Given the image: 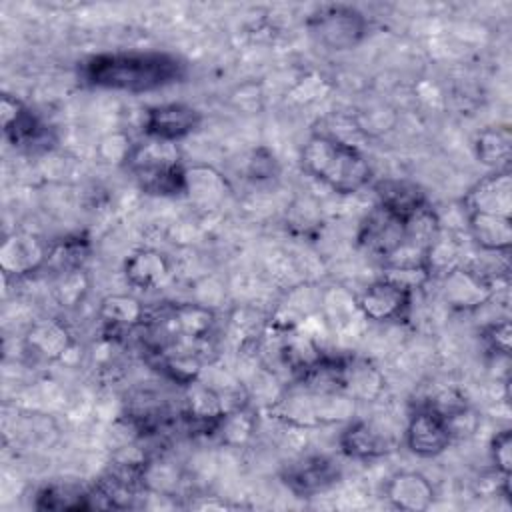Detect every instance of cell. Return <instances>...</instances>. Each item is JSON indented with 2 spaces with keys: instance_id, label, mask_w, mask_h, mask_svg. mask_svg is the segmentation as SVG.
Returning <instances> with one entry per match:
<instances>
[{
  "instance_id": "1",
  "label": "cell",
  "mask_w": 512,
  "mask_h": 512,
  "mask_svg": "<svg viewBox=\"0 0 512 512\" xmlns=\"http://www.w3.org/2000/svg\"><path fill=\"white\" fill-rule=\"evenodd\" d=\"M82 80L92 88L114 92H152L186 76V64L168 52L118 50L102 52L80 64Z\"/></svg>"
},
{
  "instance_id": "2",
  "label": "cell",
  "mask_w": 512,
  "mask_h": 512,
  "mask_svg": "<svg viewBox=\"0 0 512 512\" xmlns=\"http://www.w3.org/2000/svg\"><path fill=\"white\" fill-rule=\"evenodd\" d=\"M302 168L336 194H356L372 180L368 158L332 134H312L300 150Z\"/></svg>"
},
{
  "instance_id": "3",
  "label": "cell",
  "mask_w": 512,
  "mask_h": 512,
  "mask_svg": "<svg viewBox=\"0 0 512 512\" xmlns=\"http://www.w3.org/2000/svg\"><path fill=\"white\" fill-rule=\"evenodd\" d=\"M126 168L146 194L154 196H178L188 190L186 168L182 166L178 146L148 138L142 144H134Z\"/></svg>"
},
{
  "instance_id": "4",
  "label": "cell",
  "mask_w": 512,
  "mask_h": 512,
  "mask_svg": "<svg viewBox=\"0 0 512 512\" xmlns=\"http://www.w3.org/2000/svg\"><path fill=\"white\" fill-rule=\"evenodd\" d=\"M302 392H294L280 400L278 416L294 426L312 428L322 424H334L352 414L354 400L332 390L314 388L302 384Z\"/></svg>"
},
{
  "instance_id": "5",
  "label": "cell",
  "mask_w": 512,
  "mask_h": 512,
  "mask_svg": "<svg viewBox=\"0 0 512 512\" xmlns=\"http://www.w3.org/2000/svg\"><path fill=\"white\" fill-rule=\"evenodd\" d=\"M306 28L320 46L342 52L356 48L368 36L370 22L354 6L328 4L308 16Z\"/></svg>"
},
{
  "instance_id": "6",
  "label": "cell",
  "mask_w": 512,
  "mask_h": 512,
  "mask_svg": "<svg viewBox=\"0 0 512 512\" xmlns=\"http://www.w3.org/2000/svg\"><path fill=\"white\" fill-rule=\"evenodd\" d=\"M358 244L372 256L388 264L408 244L406 218L376 204L360 222Z\"/></svg>"
},
{
  "instance_id": "7",
  "label": "cell",
  "mask_w": 512,
  "mask_h": 512,
  "mask_svg": "<svg viewBox=\"0 0 512 512\" xmlns=\"http://www.w3.org/2000/svg\"><path fill=\"white\" fill-rule=\"evenodd\" d=\"M414 290L402 282L382 276L370 282L356 300L358 310L372 322H400L412 310Z\"/></svg>"
},
{
  "instance_id": "8",
  "label": "cell",
  "mask_w": 512,
  "mask_h": 512,
  "mask_svg": "<svg viewBox=\"0 0 512 512\" xmlns=\"http://www.w3.org/2000/svg\"><path fill=\"white\" fill-rule=\"evenodd\" d=\"M452 438L454 430L450 420L430 404L412 412L404 428L406 448L420 458H434L442 454L450 446Z\"/></svg>"
},
{
  "instance_id": "9",
  "label": "cell",
  "mask_w": 512,
  "mask_h": 512,
  "mask_svg": "<svg viewBox=\"0 0 512 512\" xmlns=\"http://www.w3.org/2000/svg\"><path fill=\"white\" fill-rule=\"evenodd\" d=\"M342 476L338 462L326 454H308L292 460L282 470L284 486L300 498H312L330 490Z\"/></svg>"
},
{
  "instance_id": "10",
  "label": "cell",
  "mask_w": 512,
  "mask_h": 512,
  "mask_svg": "<svg viewBox=\"0 0 512 512\" xmlns=\"http://www.w3.org/2000/svg\"><path fill=\"white\" fill-rule=\"evenodd\" d=\"M202 124V112L186 102H162L144 114V134L162 142H180Z\"/></svg>"
},
{
  "instance_id": "11",
  "label": "cell",
  "mask_w": 512,
  "mask_h": 512,
  "mask_svg": "<svg viewBox=\"0 0 512 512\" xmlns=\"http://www.w3.org/2000/svg\"><path fill=\"white\" fill-rule=\"evenodd\" d=\"M494 278L474 266L456 264L444 272L442 294L454 310H474L494 296Z\"/></svg>"
},
{
  "instance_id": "12",
  "label": "cell",
  "mask_w": 512,
  "mask_h": 512,
  "mask_svg": "<svg viewBox=\"0 0 512 512\" xmlns=\"http://www.w3.org/2000/svg\"><path fill=\"white\" fill-rule=\"evenodd\" d=\"M50 244L28 232L8 234L0 246V268L4 276L24 278L48 262Z\"/></svg>"
},
{
  "instance_id": "13",
  "label": "cell",
  "mask_w": 512,
  "mask_h": 512,
  "mask_svg": "<svg viewBox=\"0 0 512 512\" xmlns=\"http://www.w3.org/2000/svg\"><path fill=\"white\" fill-rule=\"evenodd\" d=\"M466 212H484L510 218L512 176L510 170H494L480 178L464 196Z\"/></svg>"
},
{
  "instance_id": "14",
  "label": "cell",
  "mask_w": 512,
  "mask_h": 512,
  "mask_svg": "<svg viewBox=\"0 0 512 512\" xmlns=\"http://www.w3.org/2000/svg\"><path fill=\"white\" fill-rule=\"evenodd\" d=\"M340 450L352 460H376L394 450V440L370 420H352L338 436Z\"/></svg>"
},
{
  "instance_id": "15",
  "label": "cell",
  "mask_w": 512,
  "mask_h": 512,
  "mask_svg": "<svg viewBox=\"0 0 512 512\" xmlns=\"http://www.w3.org/2000/svg\"><path fill=\"white\" fill-rule=\"evenodd\" d=\"M384 494L396 510L406 512L428 510L436 496L428 476L416 470H402L392 474L384 486Z\"/></svg>"
},
{
  "instance_id": "16",
  "label": "cell",
  "mask_w": 512,
  "mask_h": 512,
  "mask_svg": "<svg viewBox=\"0 0 512 512\" xmlns=\"http://www.w3.org/2000/svg\"><path fill=\"white\" fill-rule=\"evenodd\" d=\"M0 118L6 138L14 146H32L40 144L46 136L44 124L38 120V116L16 96L2 94L0 100Z\"/></svg>"
},
{
  "instance_id": "17",
  "label": "cell",
  "mask_w": 512,
  "mask_h": 512,
  "mask_svg": "<svg viewBox=\"0 0 512 512\" xmlns=\"http://www.w3.org/2000/svg\"><path fill=\"white\" fill-rule=\"evenodd\" d=\"M172 276V264L166 254L154 248L134 250L124 262V278L136 290H154Z\"/></svg>"
},
{
  "instance_id": "18",
  "label": "cell",
  "mask_w": 512,
  "mask_h": 512,
  "mask_svg": "<svg viewBox=\"0 0 512 512\" xmlns=\"http://www.w3.org/2000/svg\"><path fill=\"white\" fill-rule=\"evenodd\" d=\"M338 390L352 400H374L384 388V376L366 360H344L340 358L336 372Z\"/></svg>"
},
{
  "instance_id": "19",
  "label": "cell",
  "mask_w": 512,
  "mask_h": 512,
  "mask_svg": "<svg viewBox=\"0 0 512 512\" xmlns=\"http://www.w3.org/2000/svg\"><path fill=\"white\" fill-rule=\"evenodd\" d=\"M468 230L472 240L484 250L494 254H506L512 244V220L506 216L466 212Z\"/></svg>"
},
{
  "instance_id": "20",
  "label": "cell",
  "mask_w": 512,
  "mask_h": 512,
  "mask_svg": "<svg viewBox=\"0 0 512 512\" xmlns=\"http://www.w3.org/2000/svg\"><path fill=\"white\" fill-rule=\"evenodd\" d=\"M24 342L34 356L42 360H58L70 350L72 336L58 320H40L30 326Z\"/></svg>"
},
{
  "instance_id": "21",
  "label": "cell",
  "mask_w": 512,
  "mask_h": 512,
  "mask_svg": "<svg viewBox=\"0 0 512 512\" xmlns=\"http://www.w3.org/2000/svg\"><path fill=\"white\" fill-rule=\"evenodd\" d=\"M374 192L378 196L380 206L396 212L406 220L418 210L428 206L424 192L416 184L406 180H394V178L380 180L374 184Z\"/></svg>"
},
{
  "instance_id": "22",
  "label": "cell",
  "mask_w": 512,
  "mask_h": 512,
  "mask_svg": "<svg viewBox=\"0 0 512 512\" xmlns=\"http://www.w3.org/2000/svg\"><path fill=\"white\" fill-rule=\"evenodd\" d=\"M144 304L128 294H110L100 300L98 318L102 320L104 328L110 332L116 330H132L142 326L146 320Z\"/></svg>"
},
{
  "instance_id": "23",
  "label": "cell",
  "mask_w": 512,
  "mask_h": 512,
  "mask_svg": "<svg viewBox=\"0 0 512 512\" xmlns=\"http://www.w3.org/2000/svg\"><path fill=\"white\" fill-rule=\"evenodd\" d=\"M474 154L492 170H508L512 158V132L508 126H488L476 134Z\"/></svg>"
},
{
  "instance_id": "24",
  "label": "cell",
  "mask_w": 512,
  "mask_h": 512,
  "mask_svg": "<svg viewBox=\"0 0 512 512\" xmlns=\"http://www.w3.org/2000/svg\"><path fill=\"white\" fill-rule=\"evenodd\" d=\"M34 508L38 510H92L96 508L94 488L74 484H48L38 490Z\"/></svg>"
},
{
  "instance_id": "25",
  "label": "cell",
  "mask_w": 512,
  "mask_h": 512,
  "mask_svg": "<svg viewBox=\"0 0 512 512\" xmlns=\"http://www.w3.org/2000/svg\"><path fill=\"white\" fill-rule=\"evenodd\" d=\"M86 292H88V276L82 268H70V270L60 272L56 286H54V294L62 306L72 308V306L80 304L84 300Z\"/></svg>"
},
{
  "instance_id": "26",
  "label": "cell",
  "mask_w": 512,
  "mask_h": 512,
  "mask_svg": "<svg viewBox=\"0 0 512 512\" xmlns=\"http://www.w3.org/2000/svg\"><path fill=\"white\" fill-rule=\"evenodd\" d=\"M252 430H254V416L244 406H236V408L228 410L218 426L222 440L228 444L244 442L252 434Z\"/></svg>"
},
{
  "instance_id": "27",
  "label": "cell",
  "mask_w": 512,
  "mask_h": 512,
  "mask_svg": "<svg viewBox=\"0 0 512 512\" xmlns=\"http://www.w3.org/2000/svg\"><path fill=\"white\" fill-rule=\"evenodd\" d=\"M490 458L496 472L502 478H510L512 472V432L508 428L496 432L490 440Z\"/></svg>"
},
{
  "instance_id": "28",
  "label": "cell",
  "mask_w": 512,
  "mask_h": 512,
  "mask_svg": "<svg viewBox=\"0 0 512 512\" xmlns=\"http://www.w3.org/2000/svg\"><path fill=\"white\" fill-rule=\"evenodd\" d=\"M482 338H484L486 346L490 348V352L502 354V356H510L512 330H510V322L508 320H500V322H494V324L486 326Z\"/></svg>"
},
{
  "instance_id": "29",
  "label": "cell",
  "mask_w": 512,
  "mask_h": 512,
  "mask_svg": "<svg viewBox=\"0 0 512 512\" xmlns=\"http://www.w3.org/2000/svg\"><path fill=\"white\" fill-rule=\"evenodd\" d=\"M274 172V156H266V158H260L258 154L254 156V160H250V174L254 178H268L272 176Z\"/></svg>"
}]
</instances>
